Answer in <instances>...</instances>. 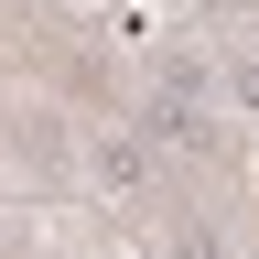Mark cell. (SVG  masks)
<instances>
[{
    "mask_svg": "<svg viewBox=\"0 0 259 259\" xmlns=\"http://www.w3.org/2000/svg\"><path fill=\"white\" fill-rule=\"evenodd\" d=\"M76 173H87V194H108V205H151L162 194V151H151V130L108 119V130L76 141Z\"/></svg>",
    "mask_w": 259,
    "mask_h": 259,
    "instance_id": "6da1fadb",
    "label": "cell"
},
{
    "mask_svg": "<svg viewBox=\"0 0 259 259\" xmlns=\"http://www.w3.org/2000/svg\"><path fill=\"white\" fill-rule=\"evenodd\" d=\"M151 259H227V227L205 205H173V216H151Z\"/></svg>",
    "mask_w": 259,
    "mask_h": 259,
    "instance_id": "7a4b0ae2",
    "label": "cell"
},
{
    "mask_svg": "<svg viewBox=\"0 0 259 259\" xmlns=\"http://www.w3.org/2000/svg\"><path fill=\"white\" fill-rule=\"evenodd\" d=\"M216 108L259 130V32H248V44H227V54H216Z\"/></svg>",
    "mask_w": 259,
    "mask_h": 259,
    "instance_id": "3957f363",
    "label": "cell"
}]
</instances>
